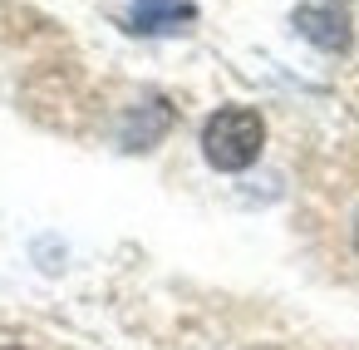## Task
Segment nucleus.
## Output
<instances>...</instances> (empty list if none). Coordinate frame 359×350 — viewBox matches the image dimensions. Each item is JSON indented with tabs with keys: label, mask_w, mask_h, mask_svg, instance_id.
I'll use <instances>...</instances> for the list:
<instances>
[{
	"label": "nucleus",
	"mask_w": 359,
	"mask_h": 350,
	"mask_svg": "<svg viewBox=\"0 0 359 350\" xmlns=\"http://www.w3.org/2000/svg\"><path fill=\"white\" fill-rule=\"evenodd\" d=\"M295 35L325 55H344L354 45V0H300L290 15Z\"/></svg>",
	"instance_id": "2"
},
{
	"label": "nucleus",
	"mask_w": 359,
	"mask_h": 350,
	"mask_svg": "<svg viewBox=\"0 0 359 350\" xmlns=\"http://www.w3.org/2000/svg\"><path fill=\"white\" fill-rule=\"evenodd\" d=\"M266 148V124L246 104H226L202 124V158L217 173H246Z\"/></svg>",
	"instance_id": "1"
},
{
	"label": "nucleus",
	"mask_w": 359,
	"mask_h": 350,
	"mask_svg": "<svg viewBox=\"0 0 359 350\" xmlns=\"http://www.w3.org/2000/svg\"><path fill=\"white\" fill-rule=\"evenodd\" d=\"M6 350H25V345H6Z\"/></svg>",
	"instance_id": "5"
},
{
	"label": "nucleus",
	"mask_w": 359,
	"mask_h": 350,
	"mask_svg": "<svg viewBox=\"0 0 359 350\" xmlns=\"http://www.w3.org/2000/svg\"><path fill=\"white\" fill-rule=\"evenodd\" d=\"M354 252H359V212H354Z\"/></svg>",
	"instance_id": "4"
},
{
	"label": "nucleus",
	"mask_w": 359,
	"mask_h": 350,
	"mask_svg": "<svg viewBox=\"0 0 359 350\" xmlns=\"http://www.w3.org/2000/svg\"><path fill=\"white\" fill-rule=\"evenodd\" d=\"M197 11L187 0H138V11L128 15V30L133 35H158V30H182Z\"/></svg>",
	"instance_id": "3"
}]
</instances>
